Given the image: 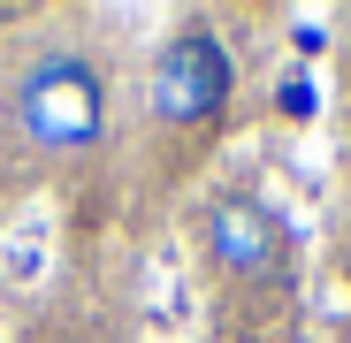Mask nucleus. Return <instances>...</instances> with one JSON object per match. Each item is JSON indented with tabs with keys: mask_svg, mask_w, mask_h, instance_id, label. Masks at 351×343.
I'll list each match as a JSON object with an SVG mask.
<instances>
[{
	"mask_svg": "<svg viewBox=\"0 0 351 343\" xmlns=\"http://www.w3.org/2000/svg\"><path fill=\"white\" fill-rule=\"evenodd\" d=\"M199 244H206L214 275H229V282H275L282 275V221L260 199H214L199 221Z\"/></svg>",
	"mask_w": 351,
	"mask_h": 343,
	"instance_id": "obj_3",
	"label": "nucleus"
},
{
	"mask_svg": "<svg viewBox=\"0 0 351 343\" xmlns=\"http://www.w3.org/2000/svg\"><path fill=\"white\" fill-rule=\"evenodd\" d=\"M53 343H84V335H53Z\"/></svg>",
	"mask_w": 351,
	"mask_h": 343,
	"instance_id": "obj_5",
	"label": "nucleus"
},
{
	"mask_svg": "<svg viewBox=\"0 0 351 343\" xmlns=\"http://www.w3.org/2000/svg\"><path fill=\"white\" fill-rule=\"evenodd\" d=\"M275 107L290 114V123H306V114H313L321 99H313V84H306V77H282V92H275Z\"/></svg>",
	"mask_w": 351,
	"mask_h": 343,
	"instance_id": "obj_4",
	"label": "nucleus"
},
{
	"mask_svg": "<svg viewBox=\"0 0 351 343\" xmlns=\"http://www.w3.org/2000/svg\"><path fill=\"white\" fill-rule=\"evenodd\" d=\"M229 92H237V62L229 46L214 38V23H176L153 53V77H145V114L160 130H214Z\"/></svg>",
	"mask_w": 351,
	"mask_h": 343,
	"instance_id": "obj_2",
	"label": "nucleus"
},
{
	"mask_svg": "<svg viewBox=\"0 0 351 343\" xmlns=\"http://www.w3.org/2000/svg\"><path fill=\"white\" fill-rule=\"evenodd\" d=\"M8 130L38 160H84L107 138V77L77 46H38L8 77Z\"/></svg>",
	"mask_w": 351,
	"mask_h": 343,
	"instance_id": "obj_1",
	"label": "nucleus"
}]
</instances>
